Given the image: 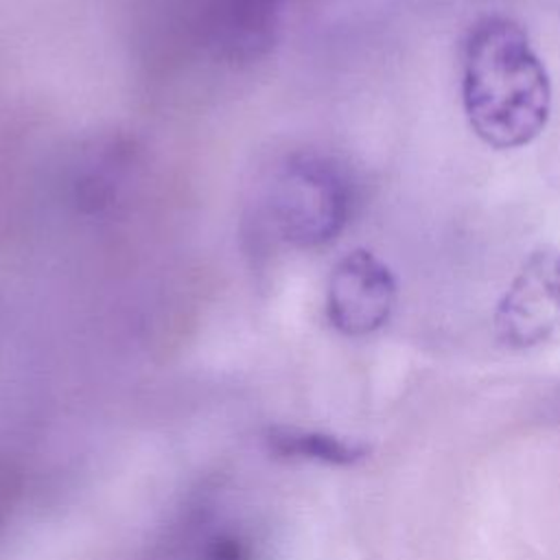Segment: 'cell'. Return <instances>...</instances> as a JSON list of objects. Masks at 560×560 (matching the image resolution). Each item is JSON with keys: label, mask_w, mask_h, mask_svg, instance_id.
<instances>
[{"label": "cell", "mask_w": 560, "mask_h": 560, "mask_svg": "<svg viewBox=\"0 0 560 560\" xmlns=\"http://www.w3.org/2000/svg\"><path fill=\"white\" fill-rule=\"evenodd\" d=\"M464 109L494 149L529 144L547 125L551 85L527 33L501 15L481 18L464 44Z\"/></svg>", "instance_id": "obj_1"}, {"label": "cell", "mask_w": 560, "mask_h": 560, "mask_svg": "<svg viewBox=\"0 0 560 560\" xmlns=\"http://www.w3.org/2000/svg\"><path fill=\"white\" fill-rule=\"evenodd\" d=\"M350 184L328 158L300 153L273 177L269 210L284 241L317 247L337 238L350 214Z\"/></svg>", "instance_id": "obj_2"}, {"label": "cell", "mask_w": 560, "mask_h": 560, "mask_svg": "<svg viewBox=\"0 0 560 560\" xmlns=\"http://www.w3.org/2000/svg\"><path fill=\"white\" fill-rule=\"evenodd\" d=\"M560 330V249L534 252L494 311V332L508 348H534Z\"/></svg>", "instance_id": "obj_3"}, {"label": "cell", "mask_w": 560, "mask_h": 560, "mask_svg": "<svg viewBox=\"0 0 560 560\" xmlns=\"http://www.w3.org/2000/svg\"><path fill=\"white\" fill-rule=\"evenodd\" d=\"M396 304V280L385 262L365 249L346 254L328 278L326 313L350 337L378 330Z\"/></svg>", "instance_id": "obj_4"}, {"label": "cell", "mask_w": 560, "mask_h": 560, "mask_svg": "<svg viewBox=\"0 0 560 560\" xmlns=\"http://www.w3.org/2000/svg\"><path fill=\"white\" fill-rule=\"evenodd\" d=\"M280 0H206L201 28L217 55L249 61L273 42Z\"/></svg>", "instance_id": "obj_5"}, {"label": "cell", "mask_w": 560, "mask_h": 560, "mask_svg": "<svg viewBox=\"0 0 560 560\" xmlns=\"http://www.w3.org/2000/svg\"><path fill=\"white\" fill-rule=\"evenodd\" d=\"M171 542L168 560H258L252 534L214 510L188 514Z\"/></svg>", "instance_id": "obj_6"}, {"label": "cell", "mask_w": 560, "mask_h": 560, "mask_svg": "<svg viewBox=\"0 0 560 560\" xmlns=\"http://www.w3.org/2000/svg\"><path fill=\"white\" fill-rule=\"evenodd\" d=\"M267 446L280 457L308 459L330 466H352L368 455V446L326 431L273 427L267 433Z\"/></svg>", "instance_id": "obj_7"}]
</instances>
